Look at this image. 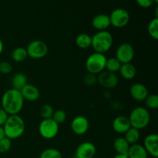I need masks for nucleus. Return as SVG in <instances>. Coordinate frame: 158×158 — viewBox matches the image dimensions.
<instances>
[{
	"label": "nucleus",
	"instance_id": "nucleus-21",
	"mask_svg": "<svg viewBox=\"0 0 158 158\" xmlns=\"http://www.w3.org/2000/svg\"><path fill=\"white\" fill-rule=\"evenodd\" d=\"M28 83V78L23 73L19 72L13 75L12 78V85L13 89L21 90Z\"/></svg>",
	"mask_w": 158,
	"mask_h": 158
},
{
	"label": "nucleus",
	"instance_id": "nucleus-28",
	"mask_svg": "<svg viewBox=\"0 0 158 158\" xmlns=\"http://www.w3.org/2000/svg\"><path fill=\"white\" fill-rule=\"evenodd\" d=\"M147 108L150 110H156L158 108V96L157 94H151L147 97L144 100Z\"/></svg>",
	"mask_w": 158,
	"mask_h": 158
},
{
	"label": "nucleus",
	"instance_id": "nucleus-19",
	"mask_svg": "<svg viewBox=\"0 0 158 158\" xmlns=\"http://www.w3.org/2000/svg\"><path fill=\"white\" fill-rule=\"evenodd\" d=\"M119 73L123 79L130 80L136 77L137 69L131 63H124V64H121L120 69H119Z\"/></svg>",
	"mask_w": 158,
	"mask_h": 158
},
{
	"label": "nucleus",
	"instance_id": "nucleus-14",
	"mask_svg": "<svg viewBox=\"0 0 158 158\" xmlns=\"http://www.w3.org/2000/svg\"><path fill=\"white\" fill-rule=\"evenodd\" d=\"M130 94L134 100L138 102L144 101L149 94L146 86L142 83H136L132 84L130 88Z\"/></svg>",
	"mask_w": 158,
	"mask_h": 158
},
{
	"label": "nucleus",
	"instance_id": "nucleus-12",
	"mask_svg": "<svg viewBox=\"0 0 158 158\" xmlns=\"http://www.w3.org/2000/svg\"><path fill=\"white\" fill-rule=\"evenodd\" d=\"M97 153L96 146L89 141H85L80 143L76 150L77 158H94Z\"/></svg>",
	"mask_w": 158,
	"mask_h": 158
},
{
	"label": "nucleus",
	"instance_id": "nucleus-15",
	"mask_svg": "<svg viewBox=\"0 0 158 158\" xmlns=\"http://www.w3.org/2000/svg\"><path fill=\"white\" fill-rule=\"evenodd\" d=\"M131 127L129 118L126 116H117L112 122V128L116 133L124 134Z\"/></svg>",
	"mask_w": 158,
	"mask_h": 158
},
{
	"label": "nucleus",
	"instance_id": "nucleus-9",
	"mask_svg": "<svg viewBox=\"0 0 158 158\" xmlns=\"http://www.w3.org/2000/svg\"><path fill=\"white\" fill-rule=\"evenodd\" d=\"M135 52L134 46L127 43H123L117 47L116 51V58L121 64L130 63L134 60Z\"/></svg>",
	"mask_w": 158,
	"mask_h": 158
},
{
	"label": "nucleus",
	"instance_id": "nucleus-39",
	"mask_svg": "<svg viewBox=\"0 0 158 158\" xmlns=\"http://www.w3.org/2000/svg\"><path fill=\"white\" fill-rule=\"evenodd\" d=\"M154 3H156V4H157L158 0H154Z\"/></svg>",
	"mask_w": 158,
	"mask_h": 158
},
{
	"label": "nucleus",
	"instance_id": "nucleus-33",
	"mask_svg": "<svg viewBox=\"0 0 158 158\" xmlns=\"http://www.w3.org/2000/svg\"><path fill=\"white\" fill-rule=\"evenodd\" d=\"M12 71V65L9 62H0V73L4 75H8Z\"/></svg>",
	"mask_w": 158,
	"mask_h": 158
},
{
	"label": "nucleus",
	"instance_id": "nucleus-6",
	"mask_svg": "<svg viewBox=\"0 0 158 158\" xmlns=\"http://www.w3.org/2000/svg\"><path fill=\"white\" fill-rule=\"evenodd\" d=\"M39 133L43 138L51 140L55 138L60 131V125L57 124L52 118L43 119L39 125Z\"/></svg>",
	"mask_w": 158,
	"mask_h": 158
},
{
	"label": "nucleus",
	"instance_id": "nucleus-23",
	"mask_svg": "<svg viewBox=\"0 0 158 158\" xmlns=\"http://www.w3.org/2000/svg\"><path fill=\"white\" fill-rule=\"evenodd\" d=\"M12 60L15 63H22L24 62L28 57L27 51L24 47H16L12 50L11 54Z\"/></svg>",
	"mask_w": 158,
	"mask_h": 158
},
{
	"label": "nucleus",
	"instance_id": "nucleus-27",
	"mask_svg": "<svg viewBox=\"0 0 158 158\" xmlns=\"http://www.w3.org/2000/svg\"><path fill=\"white\" fill-rule=\"evenodd\" d=\"M40 158H63L61 152L56 148H47L40 154Z\"/></svg>",
	"mask_w": 158,
	"mask_h": 158
},
{
	"label": "nucleus",
	"instance_id": "nucleus-10",
	"mask_svg": "<svg viewBox=\"0 0 158 158\" xmlns=\"http://www.w3.org/2000/svg\"><path fill=\"white\" fill-rule=\"evenodd\" d=\"M97 83L103 88L113 89L117 86L119 79L117 74L103 70L97 75Z\"/></svg>",
	"mask_w": 158,
	"mask_h": 158
},
{
	"label": "nucleus",
	"instance_id": "nucleus-17",
	"mask_svg": "<svg viewBox=\"0 0 158 158\" xmlns=\"http://www.w3.org/2000/svg\"><path fill=\"white\" fill-rule=\"evenodd\" d=\"M93 27L97 31H105L110 26L109 15L106 14H99L92 20Z\"/></svg>",
	"mask_w": 158,
	"mask_h": 158
},
{
	"label": "nucleus",
	"instance_id": "nucleus-5",
	"mask_svg": "<svg viewBox=\"0 0 158 158\" xmlns=\"http://www.w3.org/2000/svg\"><path fill=\"white\" fill-rule=\"evenodd\" d=\"M106 57L104 54L95 52L88 56L86 60V69L87 73L98 75L105 70Z\"/></svg>",
	"mask_w": 158,
	"mask_h": 158
},
{
	"label": "nucleus",
	"instance_id": "nucleus-8",
	"mask_svg": "<svg viewBox=\"0 0 158 158\" xmlns=\"http://www.w3.org/2000/svg\"><path fill=\"white\" fill-rule=\"evenodd\" d=\"M110 26L116 28H123L127 26L130 22V14L126 9H117L109 15Z\"/></svg>",
	"mask_w": 158,
	"mask_h": 158
},
{
	"label": "nucleus",
	"instance_id": "nucleus-3",
	"mask_svg": "<svg viewBox=\"0 0 158 158\" xmlns=\"http://www.w3.org/2000/svg\"><path fill=\"white\" fill-rule=\"evenodd\" d=\"M114 43V38L108 31H99L92 36L91 47L94 52L104 54L111 49Z\"/></svg>",
	"mask_w": 158,
	"mask_h": 158
},
{
	"label": "nucleus",
	"instance_id": "nucleus-40",
	"mask_svg": "<svg viewBox=\"0 0 158 158\" xmlns=\"http://www.w3.org/2000/svg\"><path fill=\"white\" fill-rule=\"evenodd\" d=\"M0 62H1V61H0Z\"/></svg>",
	"mask_w": 158,
	"mask_h": 158
},
{
	"label": "nucleus",
	"instance_id": "nucleus-34",
	"mask_svg": "<svg viewBox=\"0 0 158 158\" xmlns=\"http://www.w3.org/2000/svg\"><path fill=\"white\" fill-rule=\"evenodd\" d=\"M136 2L142 8H149L154 4V0H136Z\"/></svg>",
	"mask_w": 158,
	"mask_h": 158
},
{
	"label": "nucleus",
	"instance_id": "nucleus-4",
	"mask_svg": "<svg viewBox=\"0 0 158 158\" xmlns=\"http://www.w3.org/2000/svg\"><path fill=\"white\" fill-rule=\"evenodd\" d=\"M128 118L131 127L140 131L149 125L151 121V114L147 108L143 106H137L132 110Z\"/></svg>",
	"mask_w": 158,
	"mask_h": 158
},
{
	"label": "nucleus",
	"instance_id": "nucleus-11",
	"mask_svg": "<svg viewBox=\"0 0 158 158\" xmlns=\"http://www.w3.org/2000/svg\"><path fill=\"white\" fill-rule=\"evenodd\" d=\"M71 130L77 135H83L88 131L89 122L84 116H77L71 122Z\"/></svg>",
	"mask_w": 158,
	"mask_h": 158
},
{
	"label": "nucleus",
	"instance_id": "nucleus-36",
	"mask_svg": "<svg viewBox=\"0 0 158 158\" xmlns=\"http://www.w3.org/2000/svg\"><path fill=\"white\" fill-rule=\"evenodd\" d=\"M5 137H6V135H5L4 130H3L2 127L0 126V140H1L2 139L4 138Z\"/></svg>",
	"mask_w": 158,
	"mask_h": 158
},
{
	"label": "nucleus",
	"instance_id": "nucleus-7",
	"mask_svg": "<svg viewBox=\"0 0 158 158\" xmlns=\"http://www.w3.org/2000/svg\"><path fill=\"white\" fill-rule=\"evenodd\" d=\"M26 49L27 51L28 56L34 60H40L44 58L49 52V47L47 44L45 42L39 40L30 42Z\"/></svg>",
	"mask_w": 158,
	"mask_h": 158
},
{
	"label": "nucleus",
	"instance_id": "nucleus-25",
	"mask_svg": "<svg viewBox=\"0 0 158 158\" xmlns=\"http://www.w3.org/2000/svg\"><path fill=\"white\" fill-rule=\"evenodd\" d=\"M120 66H121V63L116 57H111V58L106 59L105 70L116 73L117 72H119Z\"/></svg>",
	"mask_w": 158,
	"mask_h": 158
},
{
	"label": "nucleus",
	"instance_id": "nucleus-32",
	"mask_svg": "<svg viewBox=\"0 0 158 158\" xmlns=\"http://www.w3.org/2000/svg\"><path fill=\"white\" fill-rule=\"evenodd\" d=\"M12 148V140L5 137L0 140V154H6Z\"/></svg>",
	"mask_w": 158,
	"mask_h": 158
},
{
	"label": "nucleus",
	"instance_id": "nucleus-30",
	"mask_svg": "<svg viewBox=\"0 0 158 158\" xmlns=\"http://www.w3.org/2000/svg\"><path fill=\"white\" fill-rule=\"evenodd\" d=\"M52 119L57 123L60 125L64 123L66 120V114L63 110H55L52 115Z\"/></svg>",
	"mask_w": 158,
	"mask_h": 158
},
{
	"label": "nucleus",
	"instance_id": "nucleus-29",
	"mask_svg": "<svg viewBox=\"0 0 158 158\" xmlns=\"http://www.w3.org/2000/svg\"><path fill=\"white\" fill-rule=\"evenodd\" d=\"M54 110L49 104H43L40 107V114L43 119H51L53 115Z\"/></svg>",
	"mask_w": 158,
	"mask_h": 158
},
{
	"label": "nucleus",
	"instance_id": "nucleus-2",
	"mask_svg": "<svg viewBox=\"0 0 158 158\" xmlns=\"http://www.w3.org/2000/svg\"><path fill=\"white\" fill-rule=\"evenodd\" d=\"M2 127L6 137L12 140L19 138L23 135L26 124L24 120L19 114L9 115Z\"/></svg>",
	"mask_w": 158,
	"mask_h": 158
},
{
	"label": "nucleus",
	"instance_id": "nucleus-1",
	"mask_svg": "<svg viewBox=\"0 0 158 158\" xmlns=\"http://www.w3.org/2000/svg\"><path fill=\"white\" fill-rule=\"evenodd\" d=\"M24 99L19 90L11 88L3 94L1 99L2 108L9 115H17L24 105Z\"/></svg>",
	"mask_w": 158,
	"mask_h": 158
},
{
	"label": "nucleus",
	"instance_id": "nucleus-20",
	"mask_svg": "<svg viewBox=\"0 0 158 158\" xmlns=\"http://www.w3.org/2000/svg\"><path fill=\"white\" fill-rule=\"evenodd\" d=\"M130 146L131 144L123 137H117L114 141V148L117 154L127 155Z\"/></svg>",
	"mask_w": 158,
	"mask_h": 158
},
{
	"label": "nucleus",
	"instance_id": "nucleus-35",
	"mask_svg": "<svg viewBox=\"0 0 158 158\" xmlns=\"http://www.w3.org/2000/svg\"><path fill=\"white\" fill-rule=\"evenodd\" d=\"M8 117H9V114L2 108L0 107V126L2 127L5 124Z\"/></svg>",
	"mask_w": 158,
	"mask_h": 158
},
{
	"label": "nucleus",
	"instance_id": "nucleus-26",
	"mask_svg": "<svg viewBox=\"0 0 158 158\" xmlns=\"http://www.w3.org/2000/svg\"><path fill=\"white\" fill-rule=\"evenodd\" d=\"M148 34L154 40H158V18H154L148 25Z\"/></svg>",
	"mask_w": 158,
	"mask_h": 158
},
{
	"label": "nucleus",
	"instance_id": "nucleus-31",
	"mask_svg": "<svg viewBox=\"0 0 158 158\" xmlns=\"http://www.w3.org/2000/svg\"><path fill=\"white\" fill-rule=\"evenodd\" d=\"M83 82L87 86H95L96 83H97V75L87 73L83 77Z\"/></svg>",
	"mask_w": 158,
	"mask_h": 158
},
{
	"label": "nucleus",
	"instance_id": "nucleus-16",
	"mask_svg": "<svg viewBox=\"0 0 158 158\" xmlns=\"http://www.w3.org/2000/svg\"><path fill=\"white\" fill-rule=\"evenodd\" d=\"M24 100L29 102L36 101L40 97V89L31 83H27L23 89L20 90Z\"/></svg>",
	"mask_w": 158,
	"mask_h": 158
},
{
	"label": "nucleus",
	"instance_id": "nucleus-24",
	"mask_svg": "<svg viewBox=\"0 0 158 158\" xmlns=\"http://www.w3.org/2000/svg\"><path fill=\"white\" fill-rule=\"evenodd\" d=\"M124 137L125 140H126L131 145L135 144V143H137L138 140H140V131L131 127L125 133L124 137Z\"/></svg>",
	"mask_w": 158,
	"mask_h": 158
},
{
	"label": "nucleus",
	"instance_id": "nucleus-13",
	"mask_svg": "<svg viewBox=\"0 0 158 158\" xmlns=\"http://www.w3.org/2000/svg\"><path fill=\"white\" fill-rule=\"evenodd\" d=\"M143 148L148 154L157 158L158 157V135L157 134H148L143 140Z\"/></svg>",
	"mask_w": 158,
	"mask_h": 158
},
{
	"label": "nucleus",
	"instance_id": "nucleus-38",
	"mask_svg": "<svg viewBox=\"0 0 158 158\" xmlns=\"http://www.w3.org/2000/svg\"><path fill=\"white\" fill-rule=\"evenodd\" d=\"M113 158H128L127 155H122V154H117Z\"/></svg>",
	"mask_w": 158,
	"mask_h": 158
},
{
	"label": "nucleus",
	"instance_id": "nucleus-22",
	"mask_svg": "<svg viewBox=\"0 0 158 158\" xmlns=\"http://www.w3.org/2000/svg\"><path fill=\"white\" fill-rule=\"evenodd\" d=\"M76 45L81 49H86L92 44V36L87 33L79 34L75 40Z\"/></svg>",
	"mask_w": 158,
	"mask_h": 158
},
{
	"label": "nucleus",
	"instance_id": "nucleus-18",
	"mask_svg": "<svg viewBox=\"0 0 158 158\" xmlns=\"http://www.w3.org/2000/svg\"><path fill=\"white\" fill-rule=\"evenodd\" d=\"M127 157L128 158H148V154L143 145L135 143L130 146Z\"/></svg>",
	"mask_w": 158,
	"mask_h": 158
},
{
	"label": "nucleus",
	"instance_id": "nucleus-37",
	"mask_svg": "<svg viewBox=\"0 0 158 158\" xmlns=\"http://www.w3.org/2000/svg\"><path fill=\"white\" fill-rule=\"evenodd\" d=\"M3 49H4V43H3V42H2V39L0 38V55H1V54L2 53Z\"/></svg>",
	"mask_w": 158,
	"mask_h": 158
}]
</instances>
